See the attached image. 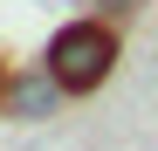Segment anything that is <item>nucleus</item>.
<instances>
[{"label": "nucleus", "instance_id": "f257e3e1", "mask_svg": "<svg viewBox=\"0 0 158 151\" xmlns=\"http://www.w3.org/2000/svg\"><path fill=\"white\" fill-rule=\"evenodd\" d=\"M48 69L62 76V89L69 96H89L110 83V69H117V21H69V28H55V41H48Z\"/></svg>", "mask_w": 158, "mask_h": 151}, {"label": "nucleus", "instance_id": "f03ea898", "mask_svg": "<svg viewBox=\"0 0 158 151\" xmlns=\"http://www.w3.org/2000/svg\"><path fill=\"white\" fill-rule=\"evenodd\" d=\"M62 96H69V89H62V76L41 62V69L7 76V96H0V110H7L14 124H41V117H55V110H62Z\"/></svg>", "mask_w": 158, "mask_h": 151}, {"label": "nucleus", "instance_id": "7ed1b4c3", "mask_svg": "<svg viewBox=\"0 0 158 151\" xmlns=\"http://www.w3.org/2000/svg\"><path fill=\"white\" fill-rule=\"evenodd\" d=\"M138 7H144V0H103V21H131Z\"/></svg>", "mask_w": 158, "mask_h": 151}, {"label": "nucleus", "instance_id": "20e7f679", "mask_svg": "<svg viewBox=\"0 0 158 151\" xmlns=\"http://www.w3.org/2000/svg\"><path fill=\"white\" fill-rule=\"evenodd\" d=\"M0 96H7V69H0Z\"/></svg>", "mask_w": 158, "mask_h": 151}, {"label": "nucleus", "instance_id": "39448f33", "mask_svg": "<svg viewBox=\"0 0 158 151\" xmlns=\"http://www.w3.org/2000/svg\"><path fill=\"white\" fill-rule=\"evenodd\" d=\"M151 62H158V48H151Z\"/></svg>", "mask_w": 158, "mask_h": 151}]
</instances>
